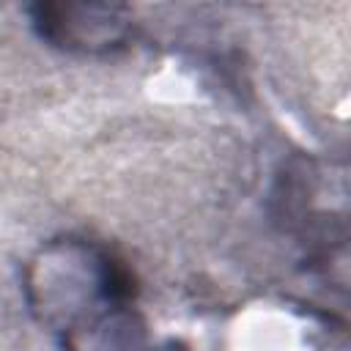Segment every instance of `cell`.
Returning <instances> with one entry per match:
<instances>
[{
	"mask_svg": "<svg viewBox=\"0 0 351 351\" xmlns=\"http://www.w3.org/2000/svg\"><path fill=\"white\" fill-rule=\"evenodd\" d=\"M27 288L33 310L63 335L69 351L129 313L132 285L123 266L104 250L74 239H63L38 252Z\"/></svg>",
	"mask_w": 351,
	"mask_h": 351,
	"instance_id": "cell-1",
	"label": "cell"
},
{
	"mask_svg": "<svg viewBox=\"0 0 351 351\" xmlns=\"http://www.w3.org/2000/svg\"><path fill=\"white\" fill-rule=\"evenodd\" d=\"M36 25L44 38L82 52H107L132 36V25L121 5H38Z\"/></svg>",
	"mask_w": 351,
	"mask_h": 351,
	"instance_id": "cell-2",
	"label": "cell"
}]
</instances>
